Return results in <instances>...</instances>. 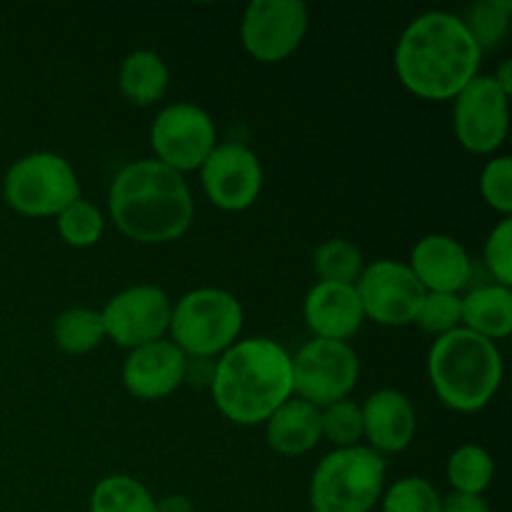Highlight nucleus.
<instances>
[{"label": "nucleus", "instance_id": "nucleus-1", "mask_svg": "<svg viewBox=\"0 0 512 512\" xmlns=\"http://www.w3.org/2000/svg\"><path fill=\"white\" fill-rule=\"evenodd\" d=\"M483 50L470 38L460 15L428 10L410 20L395 45V75L408 93L423 100H453L480 75Z\"/></svg>", "mask_w": 512, "mask_h": 512}, {"label": "nucleus", "instance_id": "nucleus-2", "mask_svg": "<svg viewBox=\"0 0 512 512\" xmlns=\"http://www.w3.org/2000/svg\"><path fill=\"white\" fill-rule=\"evenodd\" d=\"M108 208L115 228L140 245L175 243L195 220L188 180L155 158L133 160L115 173Z\"/></svg>", "mask_w": 512, "mask_h": 512}, {"label": "nucleus", "instance_id": "nucleus-3", "mask_svg": "<svg viewBox=\"0 0 512 512\" xmlns=\"http://www.w3.org/2000/svg\"><path fill=\"white\" fill-rule=\"evenodd\" d=\"M215 408L235 425H265L293 398V355L275 340L245 338L215 358L210 380Z\"/></svg>", "mask_w": 512, "mask_h": 512}, {"label": "nucleus", "instance_id": "nucleus-4", "mask_svg": "<svg viewBox=\"0 0 512 512\" xmlns=\"http://www.w3.org/2000/svg\"><path fill=\"white\" fill-rule=\"evenodd\" d=\"M428 380L440 403L455 413H480L503 383V355L493 340L458 328L433 340Z\"/></svg>", "mask_w": 512, "mask_h": 512}, {"label": "nucleus", "instance_id": "nucleus-5", "mask_svg": "<svg viewBox=\"0 0 512 512\" xmlns=\"http://www.w3.org/2000/svg\"><path fill=\"white\" fill-rule=\"evenodd\" d=\"M385 458L368 445L335 448L310 480L313 512H373L385 490Z\"/></svg>", "mask_w": 512, "mask_h": 512}, {"label": "nucleus", "instance_id": "nucleus-6", "mask_svg": "<svg viewBox=\"0 0 512 512\" xmlns=\"http://www.w3.org/2000/svg\"><path fill=\"white\" fill-rule=\"evenodd\" d=\"M245 310L233 293L223 288H195L175 300L170 313L168 340L188 358H220L240 340Z\"/></svg>", "mask_w": 512, "mask_h": 512}, {"label": "nucleus", "instance_id": "nucleus-7", "mask_svg": "<svg viewBox=\"0 0 512 512\" xmlns=\"http://www.w3.org/2000/svg\"><path fill=\"white\" fill-rule=\"evenodd\" d=\"M3 198L25 218H55L80 198V180L63 155L40 150L10 165L3 178Z\"/></svg>", "mask_w": 512, "mask_h": 512}, {"label": "nucleus", "instance_id": "nucleus-8", "mask_svg": "<svg viewBox=\"0 0 512 512\" xmlns=\"http://www.w3.org/2000/svg\"><path fill=\"white\" fill-rule=\"evenodd\" d=\"M358 378V353L343 340L313 338L293 355V395L320 410L350 398Z\"/></svg>", "mask_w": 512, "mask_h": 512}, {"label": "nucleus", "instance_id": "nucleus-9", "mask_svg": "<svg viewBox=\"0 0 512 512\" xmlns=\"http://www.w3.org/2000/svg\"><path fill=\"white\" fill-rule=\"evenodd\" d=\"M150 145L155 160L175 173L200 170L218 145V128L213 115L193 103H170L155 115L150 125Z\"/></svg>", "mask_w": 512, "mask_h": 512}, {"label": "nucleus", "instance_id": "nucleus-10", "mask_svg": "<svg viewBox=\"0 0 512 512\" xmlns=\"http://www.w3.org/2000/svg\"><path fill=\"white\" fill-rule=\"evenodd\" d=\"M355 290H358L365 320H373L383 328L413 325L425 298V288L415 278L410 265L390 258L365 265Z\"/></svg>", "mask_w": 512, "mask_h": 512}, {"label": "nucleus", "instance_id": "nucleus-11", "mask_svg": "<svg viewBox=\"0 0 512 512\" xmlns=\"http://www.w3.org/2000/svg\"><path fill=\"white\" fill-rule=\"evenodd\" d=\"M510 98L493 75H475L453 98V130L458 143L473 155H493L510 130Z\"/></svg>", "mask_w": 512, "mask_h": 512}, {"label": "nucleus", "instance_id": "nucleus-12", "mask_svg": "<svg viewBox=\"0 0 512 512\" xmlns=\"http://www.w3.org/2000/svg\"><path fill=\"white\" fill-rule=\"evenodd\" d=\"M310 28L303 0H253L240 20V40L260 63H283L300 48Z\"/></svg>", "mask_w": 512, "mask_h": 512}, {"label": "nucleus", "instance_id": "nucleus-13", "mask_svg": "<svg viewBox=\"0 0 512 512\" xmlns=\"http://www.w3.org/2000/svg\"><path fill=\"white\" fill-rule=\"evenodd\" d=\"M170 313H173V300L163 288L150 283L120 290L100 310L105 335L125 350L163 340L170 328Z\"/></svg>", "mask_w": 512, "mask_h": 512}, {"label": "nucleus", "instance_id": "nucleus-14", "mask_svg": "<svg viewBox=\"0 0 512 512\" xmlns=\"http://www.w3.org/2000/svg\"><path fill=\"white\" fill-rule=\"evenodd\" d=\"M200 183L215 208L243 213L263 190V165L243 143H218L200 165Z\"/></svg>", "mask_w": 512, "mask_h": 512}, {"label": "nucleus", "instance_id": "nucleus-15", "mask_svg": "<svg viewBox=\"0 0 512 512\" xmlns=\"http://www.w3.org/2000/svg\"><path fill=\"white\" fill-rule=\"evenodd\" d=\"M185 363L188 355L173 340L163 338L128 350L120 378L133 398L150 403L168 398L185 383Z\"/></svg>", "mask_w": 512, "mask_h": 512}, {"label": "nucleus", "instance_id": "nucleus-16", "mask_svg": "<svg viewBox=\"0 0 512 512\" xmlns=\"http://www.w3.org/2000/svg\"><path fill=\"white\" fill-rule=\"evenodd\" d=\"M363 438L368 448L380 455L403 453L413 445L418 433V415L413 400L395 388H380L360 405Z\"/></svg>", "mask_w": 512, "mask_h": 512}, {"label": "nucleus", "instance_id": "nucleus-17", "mask_svg": "<svg viewBox=\"0 0 512 512\" xmlns=\"http://www.w3.org/2000/svg\"><path fill=\"white\" fill-rule=\"evenodd\" d=\"M408 265L425 293L460 295V290L468 285L470 275H473V260H470L465 245L445 233L423 235L413 245Z\"/></svg>", "mask_w": 512, "mask_h": 512}, {"label": "nucleus", "instance_id": "nucleus-18", "mask_svg": "<svg viewBox=\"0 0 512 512\" xmlns=\"http://www.w3.org/2000/svg\"><path fill=\"white\" fill-rule=\"evenodd\" d=\"M303 318L313 338L348 343L365 323L355 285L315 283L303 300Z\"/></svg>", "mask_w": 512, "mask_h": 512}, {"label": "nucleus", "instance_id": "nucleus-19", "mask_svg": "<svg viewBox=\"0 0 512 512\" xmlns=\"http://www.w3.org/2000/svg\"><path fill=\"white\" fill-rule=\"evenodd\" d=\"M265 440L275 453L285 455V458L310 453L323 440L320 408L293 395L265 420Z\"/></svg>", "mask_w": 512, "mask_h": 512}, {"label": "nucleus", "instance_id": "nucleus-20", "mask_svg": "<svg viewBox=\"0 0 512 512\" xmlns=\"http://www.w3.org/2000/svg\"><path fill=\"white\" fill-rule=\"evenodd\" d=\"M463 300V328L485 340H505L512 333V288L478 285Z\"/></svg>", "mask_w": 512, "mask_h": 512}, {"label": "nucleus", "instance_id": "nucleus-21", "mask_svg": "<svg viewBox=\"0 0 512 512\" xmlns=\"http://www.w3.org/2000/svg\"><path fill=\"white\" fill-rule=\"evenodd\" d=\"M168 83L170 68L163 55L155 53V50H133L120 63L118 88L130 105H138V108L155 105L168 90Z\"/></svg>", "mask_w": 512, "mask_h": 512}, {"label": "nucleus", "instance_id": "nucleus-22", "mask_svg": "<svg viewBox=\"0 0 512 512\" xmlns=\"http://www.w3.org/2000/svg\"><path fill=\"white\" fill-rule=\"evenodd\" d=\"M105 335L103 315L93 308H68L55 318L53 340L63 353L85 355L93 353Z\"/></svg>", "mask_w": 512, "mask_h": 512}, {"label": "nucleus", "instance_id": "nucleus-23", "mask_svg": "<svg viewBox=\"0 0 512 512\" xmlns=\"http://www.w3.org/2000/svg\"><path fill=\"white\" fill-rule=\"evenodd\" d=\"M445 475L453 493L485 495L495 480V460L483 445H460L448 458Z\"/></svg>", "mask_w": 512, "mask_h": 512}, {"label": "nucleus", "instance_id": "nucleus-24", "mask_svg": "<svg viewBox=\"0 0 512 512\" xmlns=\"http://www.w3.org/2000/svg\"><path fill=\"white\" fill-rule=\"evenodd\" d=\"M90 512H155V498L133 475H105L90 493Z\"/></svg>", "mask_w": 512, "mask_h": 512}, {"label": "nucleus", "instance_id": "nucleus-25", "mask_svg": "<svg viewBox=\"0 0 512 512\" xmlns=\"http://www.w3.org/2000/svg\"><path fill=\"white\" fill-rule=\"evenodd\" d=\"M313 270L320 283L355 285L365 270L363 253L345 238H333L313 250Z\"/></svg>", "mask_w": 512, "mask_h": 512}, {"label": "nucleus", "instance_id": "nucleus-26", "mask_svg": "<svg viewBox=\"0 0 512 512\" xmlns=\"http://www.w3.org/2000/svg\"><path fill=\"white\" fill-rule=\"evenodd\" d=\"M512 0H478L470 5L460 20L480 50H495L510 33Z\"/></svg>", "mask_w": 512, "mask_h": 512}, {"label": "nucleus", "instance_id": "nucleus-27", "mask_svg": "<svg viewBox=\"0 0 512 512\" xmlns=\"http://www.w3.org/2000/svg\"><path fill=\"white\" fill-rule=\"evenodd\" d=\"M55 225H58V235L63 238L65 245H70V248H93L103 238L105 218L98 205H93L80 195L78 200L65 205L55 215Z\"/></svg>", "mask_w": 512, "mask_h": 512}, {"label": "nucleus", "instance_id": "nucleus-28", "mask_svg": "<svg viewBox=\"0 0 512 512\" xmlns=\"http://www.w3.org/2000/svg\"><path fill=\"white\" fill-rule=\"evenodd\" d=\"M443 510V495L438 493L430 480L420 475L395 480L390 488L383 490L380 512H440Z\"/></svg>", "mask_w": 512, "mask_h": 512}, {"label": "nucleus", "instance_id": "nucleus-29", "mask_svg": "<svg viewBox=\"0 0 512 512\" xmlns=\"http://www.w3.org/2000/svg\"><path fill=\"white\" fill-rule=\"evenodd\" d=\"M413 325L433 338L453 333L463 328V300L455 293H425Z\"/></svg>", "mask_w": 512, "mask_h": 512}, {"label": "nucleus", "instance_id": "nucleus-30", "mask_svg": "<svg viewBox=\"0 0 512 512\" xmlns=\"http://www.w3.org/2000/svg\"><path fill=\"white\" fill-rule=\"evenodd\" d=\"M320 430L323 438L330 440L335 448H353L363 440V413L360 405L350 398L338 400L320 410Z\"/></svg>", "mask_w": 512, "mask_h": 512}, {"label": "nucleus", "instance_id": "nucleus-31", "mask_svg": "<svg viewBox=\"0 0 512 512\" xmlns=\"http://www.w3.org/2000/svg\"><path fill=\"white\" fill-rule=\"evenodd\" d=\"M480 195L485 203L510 218L512 213V158L510 155H493L480 173Z\"/></svg>", "mask_w": 512, "mask_h": 512}, {"label": "nucleus", "instance_id": "nucleus-32", "mask_svg": "<svg viewBox=\"0 0 512 512\" xmlns=\"http://www.w3.org/2000/svg\"><path fill=\"white\" fill-rule=\"evenodd\" d=\"M483 263L493 283L512 288V218H500L483 248Z\"/></svg>", "mask_w": 512, "mask_h": 512}, {"label": "nucleus", "instance_id": "nucleus-33", "mask_svg": "<svg viewBox=\"0 0 512 512\" xmlns=\"http://www.w3.org/2000/svg\"><path fill=\"white\" fill-rule=\"evenodd\" d=\"M440 512H493V510H490L488 500H485L483 495L450 493L448 498H443V510Z\"/></svg>", "mask_w": 512, "mask_h": 512}, {"label": "nucleus", "instance_id": "nucleus-34", "mask_svg": "<svg viewBox=\"0 0 512 512\" xmlns=\"http://www.w3.org/2000/svg\"><path fill=\"white\" fill-rule=\"evenodd\" d=\"M213 370H215V360L210 358H188L185 363V383H195L200 385H208L210 388V380H213Z\"/></svg>", "mask_w": 512, "mask_h": 512}, {"label": "nucleus", "instance_id": "nucleus-35", "mask_svg": "<svg viewBox=\"0 0 512 512\" xmlns=\"http://www.w3.org/2000/svg\"><path fill=\"white\" fill-rule=\"evenodd\" d=\"M155 512H195L193 500L185 498V495H165V498L155 500Z\"/></svg>", "mask_w": 512, "mask_h": 512}, {"label": "nucleus", "instance_id": "nucleus-36", "mask_svg": "<svg viewBox=\"0 0 512 512\" xmlns=\"http://www.w3.org/2000/svg\"><path fill=\"white\" fill-rule=\"evenodd\" d=\"M493 80L498 83V88L510 98L512 95V60H503V63L498 65V70L493 73Z\"/></svg>", "mask_w": 512, "mask_h": 512}]
</instances>
